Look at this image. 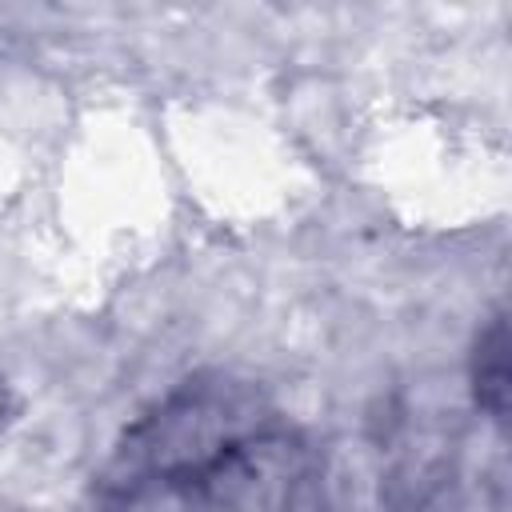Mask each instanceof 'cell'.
I'll use <instances>...</instances> for the list:
<instances>
[{"label": "cell", "instance_id": "1", "mask_svg": "<svg viewBox=\"0 0 512 512\" xmlns=\"http://www.w3.org/2000/svg\"><path fill=\"white\" fill-rule=\"evenodd\" d=\"M276 416L280 412L252 380L228 372L188 376L124 428L112 460L100 472V492L124 508H136L196 476Z\"/></svg>", "mask_w": 512, "mask_h": 512}, {"label": "cell", "instance_id": "2", "mask_svg": "<svg viewBox=\"0 0 512 512\" xmlns=\"http://www.w3.org/2000/svg\"><path fill=\"white\" fill-rule=\"evenodd\" d=\"M144 504L160 512H332V492L316 444L276 416Z\"/></svg>", "mask_w": 512, "mask_h": 512}, {"label": "cell", "instance_id": "3", "mask_svg": "<svg viewBox=\"0 0 512 512\" xmlns=\"http://www.w3.org/2000/svg\"><path fill=\"white\" fill-rule=\"evenodd\" d=\"M468 384H472V404L484 420H492L496 428H504V412H508V324L504 312H492L476 340H472V356H468Z\"/></svg>", "mask_w": 512, "mask_h": 512}]
</instances>
